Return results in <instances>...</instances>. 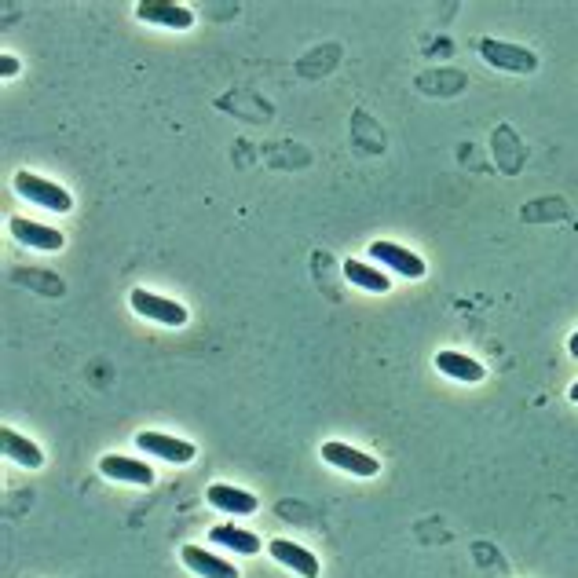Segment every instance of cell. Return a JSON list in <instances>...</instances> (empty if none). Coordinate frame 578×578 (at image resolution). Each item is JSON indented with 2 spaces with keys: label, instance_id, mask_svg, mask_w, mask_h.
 Segmentation results:
<instances>
[{
  "label": "cell",
  "instance_id": "cell-1",
  "mask_svg": "<svg viewBox=\"0 0 578 578\" xmlns=\"http://www.w3.org/2000/svg\"><path fill=\"white\" fill-rule=\"evenodd\" d=\"M15 191H19V198L41 205V209H52V213H70L74 209V198L59 183H48L41 176H33V172H19L15 176Z\"/></svg>",
  "mask_w": 578,
  "mask_h": 578
},
{
  "label": "cell",
  "instance_id": "cell-2",
  "mask_svg": "<svg viewBox=\"0 0 578 578\" xmlns=\"http://www.w3.org/2000/svg\"><path fill=\"white\" fill-rule=\"evenodd\" d=\"M129 304L136 308V315L150 322H161V326H183L187 322V308L176 304V300H165L158 293H150V289H132Z\"/></svg>",
  "mask_w": 578,
  "mask_h": 578
},
{
  "label": "cell",
  "instance_id": "cell-3",
  "mask_svg": "<svg viewBox=\"0 0 578 578\" xmlns=\"http://www.w3.org/2000/svg\"><path fill=\"white\" fill-rule=\"evenodd\" d=\"M370 260L385 264L388 271H396L403 279H421L425 275V260L418 253H410V249L396 246V242H374L370 246Z\"/></svg>",
  "mask_w": 578,
  "mask_h": 578
},
{
  "label": "cell",
  "instance_id": "cell-4",
  "mask_svg": "<svg viewBox=\"0 0 578 578\" xmlns=\"http://www.w3.org/2000/svg\"><path fill=\"white\" fill-rule=\"evenodd\" d=\"M136 447L147 450V454H154V458H161V461H172V465H187V461H194V443L165 436V432H140V436H136Z\"/></svg>",
  "mask_w": 578,
  "mask_h": 578
},
{
  "label": "cell",
  "instance_id": "cell-5",
  "mask_svg": "<svg viewBox=\"0 0 578 578\" xmlns=\"http://www.w3.org/2000/svg\"><path fill=\"white\" fill-rule=\"evenodd\" d=\"M322 461H330L333 469H344L352 476H377L381 472V461H374L363 450L348 447V443H322Z\"/></svg>",
  "mask_w": 578,
  "mask_h": 578
},
{
  "label": "cell",
  "instance_id": "cell-6",
  "mask_svg": "<svg viewBox=\"0 0 578 578\" xmlns=\"http://www.w3.org/2000/svg\"><path fill=\"white\" fill-rule=\"evenodd\" d=\"M268 553L275 557V564H282V568L297 571L300 578H319V560H315V553L304 546H297V542H286V538H275L268 546Z\"/></svg>",
  "mask_w": 578,
  "mask_h": 578
},
{
  "label": "cell",
  "instance_id": "cell-7",
  "mask_svg": "<svg viewBox=\"0 0 578 578\" xmlns=\"http://www.w3.org/2000/svg\"><path fill=\"white\" fill-rule=\"evenodd\" d=\"M99 472L107 480H121V483H140V487H150L154 483V469L147 461H136V458H121V454H107L99 461Z\"/></svg>",
  "mask_w": 578,
  "mask_h": 578
},
{
  "label": "cell",
  "instance_id": "cell-8",
  "mask_svg": "<svg viewBox=\"0 0 578 578\" xmlns=\"http://www.w3.org/2000/svg\"><path fill=\"white\" fill-rule=\"evenodd\" d=\"M180 560L187 568L194 571L198 578H238L235 564H227L224 557H216L209 549H198V546H183L180 549Z\"/></svg>",
  "mask_w": 578,
  "mask_h": 578
},
{
  "label": "cell",
  "instance_id": "cell-9",
  "mask_svg": "<svg viewBox=\"0 0 578 578\" xmlns=\"http://www.w3.org/2000/svg\"><path fill=\"white\" fill-rule=\"evenodd\" d=\"M143 22H154V26H169V30H187L194 26V15L183 4H165V0H143L136 8Z\"/></svg>",
  "mask_w": 578,
  "mask_h": 578
},
{
  "label": "cell",
  "instance_id": "cell-10",
  "mask_svg": "<svg viewBox=\"0 0 578 578\" xmlns=\"http://www.w3.org/2000/svg\"><path fill=\"white\" fill-rule=\"evenodd\" d=\"M209 505L220 509V513H231V516H246V513H257V498L249 491H238L231 483H213L209 491H205Z\"/></svg>",
  "mask_w": 578,
  "mask_h": 578
},
{
  "label": "cell",
  "instance_id": "cell-11",
  "mask_svg": "<svg viewBox=\"0 0 578 578\" xmlns=\"http://www.w3.org/2000/svg\"><path fill=\"white\" fill-rule=\"evenodd\" d=\"M480 55L487 63L502 66V70H535V55L527 48H516V44H502V41H483Z\"/></svg>",
  "mask_w": 578,
  "mask_h": 578
},
{
  "label": "cell",
  "instance_id": "cell-12",
  "mask_svg": "<svg viewBox=\"0 0 578 578\" xmlns=\"http://www.w3.org/2000/svg\"><path fill=\"white\" fill-rule=\"evenodd\" d=\"M11 235L19 238L22 246H30V249H63V235L55 231V227H44V224H33V220H22V216H15L11 220Z\"/></svg>",
  "mask_w": 578,
  "mask_h": 578
},
{
  "label": "cell",
  "instance_id": "cell-13",
  "mask_svg": "<svg viewBox=\"0 0 578 578\" xmlns=\"http://www.w3.org/2000/svg\"><path fill=\"white\" fill-rule=\"evenodd\" d=\"M0 447H4V458L22 465V469H41V461H44L41 447L30 443L26 436H19L15 429H8V425L0 429Z\"/></svg>",
  "mask_w": 578,
  "mask_h": 578
},
{
  "label": "cell",
  "instance_id": "cell-14",
  "mask_svg": "<svg viewBox=\"0 0 578 578\" xmlns=\"http://www.w3.org/2000/svg\"><path fill=\"white\" fill-rule=\"evenodd\" d=\"M209 542H213V546L231 549V553H242V557L260 553V538L253 535V531H242V527H235V524L213 527V531H209Z\"/></svg>",
  "mask_w": 578,
  "mask_h": 578
},
{
  "label": "cell",
  "instance_id": "cell-15",
  "mask_svg": "<svg viewBox=\"0 0 578 578\" xmlns=\"http://www.w3.org/2000/svg\"><path fill=\"white\" fill-rule=\"evenodd\" d=\"M436 366H439V374L454 377V381H465V385H476V381H483V374H487L476 359H469V355H461V352H439Z\"/></svg>",
  "mask_w": 578,
  "mask_h": 578
},
{
  "label": "cell",
  "instance_id": "cell-16",
  "mask_svg": "<svg viewBox=\"0 0 578 578\" xmlns=\"http://www.w3.org/2000/svg\"><path fill=\"white\" fill-rule=\"evenodd\" d=\"M344 279L366 289V293H388L392 289L385 271H377L374 264H363V260H344Z\"/></svg>",
  "mask_w": 578,
  "mask_h": 578
},
{
  "label": "cell",
  "instance_id": "cell-17",
  "mask_svg": "<svg viewBox=\"0 0 578 578\" xmlns=\"http://www.w3.org/2000/svg\"><path fill=\"white\" fill-rule=\"evenodd\" d=\"M15 70H19V63H15L11 55H4V59H0V77H11Z\"/></svg>",
  "mask_w": 578,
  "mask_h": 578
},
{
  "label": "cell",
  "instance_id": "cell-18",
  "mask_svg": "<svg viewBox=\"0 0 578 578\" xmlns=\"http://www.w3.org/2000/svg\"><path fill=\"white\" fill-rule=\"evenodd\" d=\"M568 348H571V355L578 359V333H571V341H568Z\"/></svg>",
  "mask_w": 578,
  "mask_h": 578
},
{
  "label": "cell",
  "instance_id": "cell-19",
  "mask_svg": "<svg viewBox=\"0 0 578 578\" xmlns=\"http://www.w3.org/2000/svg\"><path fill=\"white\" fill-rule=\"evenodd\" d=\"M571 403H578V385H571Z\"/></svg>",
  "mask_w": 578,
  "mask_h": 578
}]
</instances>
